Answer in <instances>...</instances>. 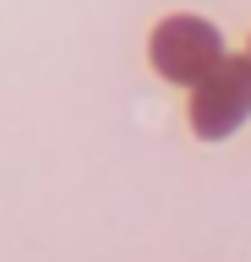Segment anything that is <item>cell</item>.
Returning a JSON list of instances; mask_svg holds the SVG:
<instances>
[{"label":"cell","instance_id":"obj_1","mask_svg":"<svg viewBox=\"0 0 251 262\" xmlns=\"http://www.w3.org/2000/svg\"><path fill=\"white\" fill-rule=\"evenodd\" d=\"M251 115V66L246 60H218L191 93V120L202 137H224L235 120Z\"/></svg>","mask_w":251,"mask_h":262},{"label":"cell","instance_id":"obj_2","mask_svg":"<svg viewBox=\"0 0 251 262\" xmlns=\"http://www.w3.org/2000/svg\"><path fill=\"white\" fill-rule=\"evenodd\" d=\"M153 66L175 82H202L218 66V33L197 16H169L153 33Z\"/></svg>","mask_w":251,"mask_h":262}]
</instances>
